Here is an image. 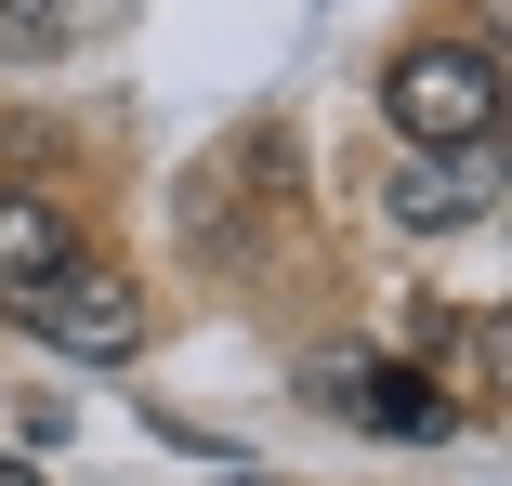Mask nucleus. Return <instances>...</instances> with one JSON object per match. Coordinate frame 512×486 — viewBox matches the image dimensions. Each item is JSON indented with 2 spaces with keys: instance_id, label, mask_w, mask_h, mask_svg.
Wrapping results in <instances>:
<instances>
[{
  "instance_id": "obj_5",
  "label": "nucleus",
  "mask_w": 512,
  "mask_h": 486,
  "mask_svg": "<svg viewBox=\"0 0 512 486\" xmlns=\"http://www.w3.org/2000/svg\"><path fill=\"white\" fill-rule=\"evenodd\" d=\"M66 250H79V237H66V211H53V198H27V184H0V316H14Z\"/></svg>"
},
{
  "instance_id": "obj_7",
  "label": "nucleus",
  "mask_w": 512,
  "mask_h": 486,
  "mask_svg": "<svg viewBox=\"0 0 512 486\" xmlns=\"http://www.w3.org/2000/svg\"><path fill=\"white\" fill-rule=\"evenodd\" d=\"M0 486H40V473H27V460H0Z\"/></svg>"
},
{
  "instance_id": "obj_2",
  "label": "nucleus",
  "mask_w": 512,
  "mask_h": 486,
  "mask_svg": "<svg viewBox=\"0 0 512 486\" xmlns=\"http://www.w3.org/2000/svg\"><path fill=\"white\" fill-rule=\"evenodd\" d=\"M14 329H40L53 355H79V368H119V355H145V289L119 276V263H53L27 303H14Z\"/></svg>"
},
{
  "instance_id": "obj_3",
  "label": "nucleus",
  "mask_w": 512,
  "mask_h": 486,
  "mask_svg": "<svg viewBox=\"0 0 512 486\" xmlns=\"http://www.w3.org/2000/svg\"><path fill=\"white\" fill-rule=\"evenodd\" d=\"M407 237H460V224H486V171H473V145H407V171H394V198H381Z\"/></svg>"
},
{
  "instance_id": "obj_6",
  "label": "nucleus",
  "mask_w": 512,
  "mask_h": 486,
  "mask_svg": "<svg viewBox=\"0 0 512 486\" xmlns=\"http://www.w3.org/2000/svg\"><path fill=\"white\" fill-rule=\"evenodd\" d=\"M66 27H79V0H0V66L66 53Z\"/></svg>"
},
{
  "instance_id": "obj_4",
  "label": "nucleus",
  "mask_w": 512,
  "mask_h": 486,
  "mask_svg": "<svg viewBox=\"0 0 512 486\" xmlns=\"http://www.w3.org/2000/svg\"><path fill=\"white\" fill-rule=\"evenodd\" d=\"M342 408H355V421H368L381 447H434V434L460 421L434 368H355V381H342Z\"/></svg>"
},
{
  "instance_id": "obj_1",
  "label": "nucleus",
  "mask_w": 512,
  "mask_h": 486,
  "mask_svg": "<svg viewBox=\"0 0 512 486\" xmlns=\"http://www.w3.org/2000/svg\"><path fill=\"white\" fill-rule=\"evenodd\" d=\"M381 119H394L407 145H486V132H499V66H486L473 40H407V53L381 66Z\"/></svg>"
}]
</instances>
